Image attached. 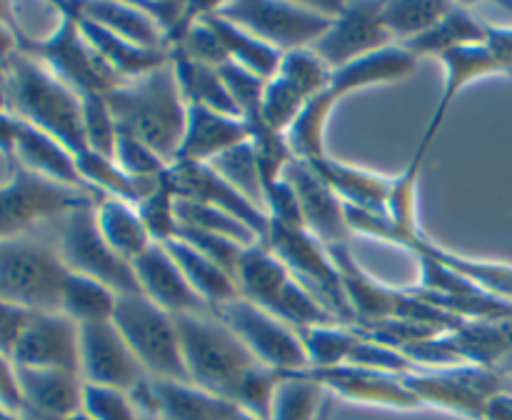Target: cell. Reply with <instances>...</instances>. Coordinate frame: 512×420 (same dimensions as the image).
Listing matches in <instances>:
<instances>
[{
  "mask_svg": "<svg viewBox=\"0 0 512 420\" xmlns=\"http://www.w3.org/2000/svg\"><path fill=\"white\" fill-rule=\"evenodd\" d=\"M105 103L120 133L135 135L165 163H175L188 123V103L175 80L173 63L135 80H123L105 93Z\"/></svg>",
  "mask_w": 512,
  "mask_h": 420,
  "instance_id": "cell-1",
  "label": "cell"
},
{
  "mask_svg": "<svg viewBox=\"0 0 512 420\" xmlns=\"http://www.w3.org/2000/svg\"><path fill=\"white\" fill-rule=\"evenodd\" d=\"M5 110L48 133L73 155L88 148L80 95L55 78L43 63L20 50L5 65Z\"/></svg>",
  "mask_w": 512,
  "mask_h": 420,
  "instance_id": "cell-2",
  "label": "cell"
},
{
  "mask_svg": "<svg viewBox=\"0 0 512 420\" xmlns=\"http://www.w3.org/2000/svg\"><path fill=\"white\" fill-rule=\"evenodd\" d=\"M173 318L190 383L235 405L240 385L258 365V360L213 313L173 315Z\"/></svg>",
  "mask_w": 512,
  "mask_h": 420,
  "instance_id": "cell-3",
  "label": "cell"
},
{
  "mask_svg": "<svg viewBox=\"0 0 512 420\" xmlns=\"http://www.w3.org/2000/svg\"><path fill=\"white\" fill-rule=\"evenodd\" d=\"M53 8L60 20L48 38H30L18 25L15 40H18L20 53L43 63L55 78L63 80L78 95H105L115 85L123 83L85 40L75 3H58Z\"/></svg>",
  "mask_w": 512,
  "mask_h": 420,
  "instance_id": "cell-4",
  "label": "cell"
},
{
  "mask_svg": "<svg viewBox=\"0 0 512 420\" xmlns=\"http://www.w3.org/2000/svg\"><path fill=\"white\" fill-rule=\"evenodd\" d=\"M113 323L148 378L190 383L173 315L143 293H128L118 295Z\"/></svg>",
  "mask_w": 512,
  "mask_h": 420,
  "instance_id": "cell-5",
  "label": "cell"
},
{
  "mask_svg": "<svg viewBox=\"0 0 512 420\" xmlns=\"http://www.w3.org/2000/svg\"><path fill=\"white\" fill-rule=\"evenodd\" d=\"M70 270L60 253L28 240L0 243V300L30 313H60Z\"/></svg>",
  "mask_w": 512,
  "mask_h": 420,
  "instance_id": "cell-6",
  "label": "cell"
},
{
  "mask_svg": "<svg viewBox=\"0 0 512 420\" xmlns=\"http://www.w3.org/2000/svg\"><path fill=\"white\" fill-rule=\"evenodd\" d=\"M213 8L215 13L253 33L270 48L290 53V50L313 48L333 23L338 5L313 8V5L275 3V0H235Z\"/></svg>",
  "mask_w": 512,
  "mask_h": 420,
  "instance_id": "cell-7",
  "label": "cell"
},
{
  "mask_svg": "<svg viewBox=\"0 0 512 420\" xmlns=\"http://www.w3.org/2000/svg\"><path fill=\"white\" fill-rule=\"evenodd\" d=\"M263 245L335 315L338 323L358 325V318L345 295L338 265L330 250L315 235H310L305 228L270 223Z\"/></svg>",
  "mask_w": 512,
  "mask_h": 420,
  "instance_id": "cell-8",
  "label": "cell"
},
{
  "mask_svg": "<svg viewBox=\"0 0 512 420\" xmlns=\"http://www.w3.org/2000/svg\"><path fill=\"white\" fill-rule=\"evenodd\" d=\"M10 170V180L0 185V243L18 240L43 220L63 218L80 205L98 203L95 195L55 183L18 163H10Z\"/></svg>",
  "mask_w": 512,
  "mask_h": 420,
  "instance_id": "cell-9",
  "label": "cell"
},
{
  "mask_svg": "<svg viewBox=\"0 0 512 420\" xmlns=\"http://www.w3.org/2000/svg\"><path fill=\"white\" fill-rule=\"evenodd\" d=\"M213 315L238 335L240 343L253 353L258 363L283 375L308 368V355H305L298 330L255 305L253 300L238 295V298L215 305Z\"/></svg>",
  "mask_w": 512,
  "mask_h": 420,
  "instance_id": "cell-10",
  "label": "cell"
},
{
  "mask_svg": "<svg viewBox=\"0 0 512 420\" xmlns=\"http://www.w3.org/2000/svg\"><path fill=\"white\" fill-rule=\"evenodd\" d=\"M58 253L70 273L100 280L118 295L140 293L133 265L120 258L100 233L98 218H95V203L80 205V208L63 215Z\"/></svg>",
  "mask_w": 512,
  "mask_h": 420,
  "instance_id": "cell-11",
  "label": "cell"
},
{
  "mask_svg": "<svg viewBox=\"0 0 512 420\" xmlns=\"http://www.w3.org/2000/svg\"><path fill=\"white\" fill-rule=\"evenodd\" d=\"M80 378L83 383L135 393L148 380V373L113 320L80 325Z\"/></svg>",
  "mask_w": 512,
  "mask_h": 420,
  "instance_id": "cell-12",
  "label": "cell"
},
{
  "mask_svg": "<svg viewBox=\"0 0 512 420\" xmlns=\"http://www.w3.org/2000/svg\"><path fill=\"white\" fill-rule=\"evenodd\" d=\"M163 180L173 190L175 198L195 200V203L210 205L223 213L233 215L240 223L248 225L260 240L268 238L270 218L263 208L245 198L233 183L223 178L213 165L208 163H173L165 170Z\"/></svg>",
  "mask_w": 512,
  "mask_h": 420,
  "instance_id": "cell-13",
  "label": "cell"
},
{
  "mask_svg": "<svg viewBox=\"0 0 512 420\" xmlns=\"http://www.w3.org/2000/svg\"><path fill=\"white\" fill-rule=\"evenodd\" d=\"M383 3H340L323 38L313 45L315 53L333 70L363 55L395 45L380 18Z\"/></svg>",
  "mask_w": 512,
  "mask_h": 420,
  "instance_id": "cell-14",
  "label": "cell"
},
{
  "mask_svg": "<svg viewBox=\"0 0 512 420\" xmlns=\"http://www.w3.org/2000/svg\"><path fill=\"white\" fill-rule=\"evenodd\" d=\"M283 178L293 188L298 198L303 225L310 235L320 240L325 248L335 245H350L355 233L348 225L345 203L333 193L328 183L318 175V170L308 160L293 158L283 170Z\"/></svg>",
  "mask_w": 512,
  "mask_h": 420,
  "instance_id": "cell-15",
  "label": "cell"
},
{
  "mask_svg": "<svg viewBox=\"0 0 512 420\" xmlns=\"http://www.w3.org/2000/svg\"><path fill=\"white\" fill-rule=\"evenodd\" d=\"M10 363L15 368L68 370L80 375V325L65 313H33Z\"/></svg>",
  "mask_w": 512,
  "mask_h": 420,
  "instance_id": "cell-16",
  "label": "cell"
},
{
  "mask_svg": "<svg viewBox=\"0 0 512 420\" xmlns=\"http://www.w3.org/2000/svg\"><path fill=\"white\" fill-rule=\"evenodd\" d=\"M133 273L138 278L140 293L153 300L158 308L170 315L213 313L210 305L200 298L178 268L168 250L160 243H153L143 255L133 260Z\"/></svg>",
  "mask_w": 512,
  "mask_h": 420,
  "instance_id": "cell-17",
  "label": "cell"
},
{
  "mask_svg": "<svg viewBox=\"0 0 512 420\" xmlns=\"http://www.w3.org/2000/svg\"><path fill=\"white\" fill-rule=\"evenodd\" d=\"M15 380L23 398V420H63L83 408V378L78 373L15 368Z\"/></svg>",
  "mask_w": 512,
  "mask_h": 420,
  "instance_id": "cell-18",
  "label": "cell"
},
{
  "mask_svg": "<svg viewBox=\"0 0 512 420\" xmlns=\"http://www.w3.org/2000/svg\"><path fill=\"white\" fill-rule=\"evenodd\" d=\"M323 388H333L338 395L360 400V403L390 405V408H415L420 400L405 388L403 378L383 370L358 368V365H338V368H305L300 370Z\"/></svg>",
  "mask_w": 512,
  "mask_h": 420,
  "instance_id": "cell-19",
  "label": "cell"
},
{
  "mask_svg": "<svg viewBox=\"0 0 512 420\" xmlns=\"http://www.w3.org/2000/svg\"><path fill=\"white\" fill-rule=\"evenodd\" d=\"M248 140L250 130L243 118L188 105V123L175 163H213L215 158Z\"/></svg>",
  "mask_w": 512,
  "mask_h": 420,
  "instance_id": "cell-20",
  "label": "cell"
},
{
  "mask_svg": "<svg viewBox=\"0 0 512 420\" xmlns=\"http://www.w3.org/2000/svg\"><path fill=\"white\" fill-rule=\"evenodd\" d=\"M310 165L333 188V193L343 200L345 208L385 218L390 190H393V178H385V175L340 163V160L328 158V155L320 160H310Z\"/></svg>",
  "mask_w": 512,
  "mask_h": 420,
  "instance_id": "cell-21",
  "label": "cell"
},
{
  "mask_svg": "<svg viewBox=\"0 0 512 420\" xmlns=\"http://www.w3.org/2000/svg\"><path fill=\"white\" fill-rule=\"evenodd\" d=\"M418 68V58L410 53L403 45H388L383 50L363 55V58L353 60V63L343 65V68L333 70V80H330L328 90L335 100H343L345 95L355 93V90L373 88V85L395 83Z\"/></svg>",
  "mask_w": 512,
  "mask_h": 420,
  "instance_id": "cell-22",
  "label": "cell"
},
{
  "mask_svg": "<svg viewBox=\"0 0 512 420\" xmlns=\"http://www.w3.org/2000/svg\"><path fill=\"white\" fill-rule=\"evenodd\" d=\"M13 163L23 165V168L33 170V173L38 175H45V178L55 180V183L70 185V188H78L95 195L93 190L83 183V178H80L78 165H75V155L70 153L63 143L50 138L43 130L23 123V120H20L18 140H15ZM95 198L103 200L100 195H95Z\"/></svg>",
  "mask_w": 512,
  "mask_h": 420,
  "instance_id": "cell-23",
  "label": "cell"
},
{
  "mask_svg": "<svg viewBox=\"0 0 512 420\" xmlns=\"http://www.w3.org/2000/svg\"><path fill=\"white\" fill-rule=\"evenodd\" d=\"M293 280L295 275L263 243L245 248L238 273H235V285H238L240 295L273 313L275 318H278L280 305H283Z\"/></svg>",
  "mask_w": 512,
  "mask_h": 420,
  "instance_id": "cell-24",
  "label": "cell"
},
{
  "mask_svg": "<svg viewBox=\"0 0 512 420\" xmlns=\"http://www.w3.org/2000/svg\"><path fill=\"white\" fill-rule=\"evenodd\" d=\"M153 415L158 420H228L238 405L195 388L193 383L148 380Z\"/></svg>",
  "mask_w": 512,
  "mask_h": 420,
  "instance_id": "cell-25",
  "label": "cell"
},
{
  "mask_svg": "<svg viewBox=\"0 0 512 420\" xmlns=\"http://www.w3.org/2000/svg\"><path fill=\"white\" fill-rule=\"evenodd\" d=\"M440 60H443L445 65V88H443V95H440L438 108H435L433 113V120H430L428 130H425L423 135V138L430 140V143H433L435 133H438L440 125H443L453 100L458 98V95L463 93L473 80L500 73L498 60L493 58V53H490V48L485 43L460 45V48H453L448 50V53L440 55Z\"/></svg>",
  "mask_w": 512,
  "mask_h": 420,
  "instance_id": "cell-26",
  "label": "cell"
},
{
  "mask_svg": "<svg viewBox=\"0 0 512 420\" xmlns=\"http://www.w3.org/2000/svg\"><path fill=\"white\" fill-rule=\"evenodd\" d=\"M78 13V8H75ZM80 30H83L85 40L93 45L95 53L108 63V68L118 75L120 80H135L140 75H148L153 70L163 68L165 63H170L168 50H148L140 48V45L130 43V40L120 38V35L110 33V30L100 28L93 20L83 18L78 13Z\"/></svg>",
  "mask_w": 512,
  "mask_h": 420,
  "instance_id": "cell-27",
  "label": "cell"
},
{
  "mask_svg": "<svg viewBox=\"0 0 512 420\" xmlns=\"http://www.w3.org/2000/svg\"><path fill=\"white\" fill-rule=\"evenodd\" d=\"M200 18H203L205 25L213 30L218 43L223 45L225 55L230 58V63L250 70V73L258 75V78L263 80H270L278 73L280 60H283V53H280V50L270 48L268 43L255 38L253 33H248V30H243L240 25L225 20L223 15L215 13L213 5H203Z\"/></svg>",
  "mask_w": 512,
  "mask_h": 420,
  "instance_id": "cell-28",
  "label": "cell"
},
{
  "mask_svg": "<svg viewBox=\"0 0 512 420\" xmlns=\"http://www.w3.org/2000/svg\"><path fill=\"white\" fill-rule=\"evenodd\" d=\"M78 13L83 18L93 20L100 28L110 30V33L120 35V38L130 40V43L140 45L148 50H168L165 48V38L153 23L148 13L140 8V3H75Z\"/></svg>",
  "mask_w": 512,
  "mask_h": 420,
  "instance_id": "cell-29",
  "label": "cell"
},
{
  "mask_svg": "<svg viewBox=\"0 0 512 420\" xmlns=\"http://www.w3.org/2000/svg\"><path fill=\"white\" fill-rule=\"evenodd\" d=\"M170 63H173L175 80H178L185 103L240 118L238 105L230 98L228 88H225L218 70L210 68V65L198 63V60L178 53V50H170Z\"/></svg>",
  "mask_w": 512,
  "mask_h": 420,
  "instance_id": "cell-30",
  "label": "cell"
},
{
  "mask_svg": "<svg viewBox=\"0 0 512 420\" xmlns=\"http://www.w3.org/2000/svg\"><path fill=\"white\" fill-rule=\"evenodd\" d=\"M170 253V258L178 263V268L183 270V275L188 278V283L193 285L195 293L210 305V310L215 305L225 303V300L238 298L240 290L235 285V280L225 273L220 265H215L208 255H203L200 250H195L193 245H188L185 240L175 238L168 243H160Z\"/></svg>",
  "mask_w": 512,
  "mask_h": 420,
  "instance_id": "cell-31",
  "label": "cell"
},
{
  "mask_svg": "<svg viewBox=\"0 0 512 420\" xmlns=\"http://www.w3.org/2000/svg\"><path fill=\"white\" fill-rule=\"evenodd\" d=\"M95 218H98V228L103 233V238L108 240L110 248L120 255L123 260H128L133 265V260L138 255H143L145 250L153 245L148 230H145L143 220H140L138 210L133 203L120 198H103L95 203Z\"/></svg>",
  "mask_w": 512,
  "mask_h": 420,
  "instance_id": "cell-32",
  "label": "cell"
},
{
  "mask_svg": "<svg viewBox=\"0 0 512 420\" xmlns=\"http://www.w3.org/2000/svg\"><path fill=\"white\" fill-rule=\"evenodd\" d=\"M488 38V25L480 23L475 15H470L463 5L450 3L443 18L428 30V33L418 35L415 40L405 43L415 58H428V55H443L448 50L460 48V45H478L485 43Z\"/></svg>",
  "mask_w": 512,
  "mask_h": 420,
  "instance_id": "cell-33",
  "label": "cell"
},
{
  "mask_svg": "<svg viewBox=\"0 0 512 420\" xmlns=\"http://www.w3.org/2000/svg\"><path fill=\"white\" fill-rule=\"evenodd\" d=\"M115 305H118V293L108 288L100 280L88 278V275L68 273L63 285V300H60V313L68 315L78 325L85 323H103L113 320Z\"/></svg>",
  "mask_w": 512,
  "mask_h": 420,
  "instance_id": "cell-34",
  "label": "cell"
},
{
  "mask_svg": "<svg viewBox=\"0 0 512 420\" xmlns=\"http://www.w3.org/2000/svg\"><path fill=\"white\" fill-rule=\"evenodd\" d=\"M335 105H338V100L330 95V90H323V93L305 103V108L300 110L293 125L285 130V140H288L295 158L310 163V160H320L328 155L325 153V128H328L330 113H333Z\"/></svg>",
  "mask_w": 512,
  "mask_h": 420,
  "instance_id": "cell-35",
  "label": "cell"
},
{
  "mask_svg": "<svg viewBox=\"0 0 512 420\" xmlns=\"http://www.w3.org/2000/svg\"><path fill=\"white\" fill-rule=\"evenodd\" d=\"M448 5L450 3H440V0H393V3H383L380 18L393 43L405 45L418 35L428 33L443 18Z\"/></svg>",
  "mask_w": 512,
  "mask_h": 420,
  "instance_id": "cell-36",
  "label": "cell"
},
{
  "mask_svg": "<svg viewBox=\"0 0 512 420\" xmlns=\"http://www.w3.org/2000/svg\"><path fill=\"white\" fill-rule=\"evenodd\" d=\"M323 400V385L308 375H283L270 403V420H315Z\"/></svg>",
  "mask_w": 512,
  "mask_h": 420,
  "instance_id": "cell-37",
  "label": "cell"
},
{
  "mask_svg": "<svg viewBox=\"0 0 512 420\" xmlns=\"http://www.w3.org/2000/svg\"><path fill=\"white\" fill-rule=\"evenodd\" d=\"M175 215H178V225H183V228L223 235V238L235 240V243L245 245V248L263 243V240H260L248 225L240 223L238 218H233V215L223 213V210L218 208H210V205L195 203V200L175 198Z\"/></svg>",
  "mask_w": 512,
  "mask_h": 420,
  "instance_id": "cell-38",
  "label": "cell"
},
{
  "mask_svg": "<svg viewBox=\"0 0 512 420\" xmlns=\"http://www.w3.org/2000/svg\"><path fill=\"white\" fill-rule=\"evenodd\" d=\"M298 335L303 340L305 355H308V368L315 370L345 365L360 340V335L338 328V325H315V328L298 330Z\"/></svg>",
  "mask_w": 512,
  "mask_h": 420,
  "instance_id": "cell-39",
  "label": "cell"
},
{
  "mask_svg": "<svg viewBox=\"0 0 512 420\" xmlns=\"http://www.w3.org/2000/svg\"><path fill=\"white\" fill-rule=\"evenodd\" d=\"M275 75H280L293 88H298L305 100H313L315 95L328 90L330 80H333V68L313 48H300L283 53V60H280V68Z\"/></svg>",
  "mask_w": 512,
  "mask_h": 420,
  "instance_id": "cell-40",
  "label": "cell"
},
{
  "mask_svg": "<svg viewBox=\"0 0 512 420\" xmlns=\"http://www.w3.org/2000/svg\"><path fill=\"white\" fill-rule=\"evenodd\" d=\"M308 100L303 98L298 88L288 83L280 75H273L270 80H265L263 88V100H260V120L268 125L275 133H283L293 125V120L298 118L300 110L305 108Z\"/></svg>",
  "mask_w": 512,
  "mask_h": 420,
  "instance_id": "cell-41",
  "label": "cell"
},
{
  "mask_svg": "<svg viewBox=\"0 0 512 420\" xmlns=\"http://www.w3.org/2000/svg\"><path fill=\"white\" fill-rule=\"evenodd\" d=\"M208 165H213V168L218 170L228 183H233L245 198H250L258 208L265 210L263 183H260L258 160H255V150L253 145H250V140L238 145V148L228 150V153H223L220 158H215L213 163Z\"/></svg>",
  "mask_w": 512,
  "mask_h": 420,
  "instance_id": "cell-42",
  "label": "cell"
},
{
  "mask_svg": "<svg viewBox=\"0 0 512 420\" xmlns=\"http://www.w3.org/2000/svg\"><path fill=\"white\" fill-rule=\"evenodd\" d=\"M140 220L153 243H168L178 238V215H175V195L163 178L145 198L135 203Z\"/></svg>",
  "mask_w": 512,
  "mask_h": 420,
  "instance_id": "cell-43",
  "label": "cell"
},
{
  "mask_svg": "<svg viewBox=\"0 0 512 420\" xmlns=\"http://www.w3.org/2000/svg\"><path fill=\"white\" fill-rule=\"evenodd\" d=\"M80 105H83L85 145L105 158H113L115 143H118V125L105 103V95H80Z\"/></svg>",
  "mask_w": 512,
  "mask_h": 420,
  "instance_id": "cell-44",
  "label": "cell"
},
{
  "mask_svg": "<svg viewBox=\"0 0 512 420\" xmlns=\"http://www.w3.org/2000/svg\"><path fill=\"white\" fill-rule=\"evenodd\" d=\"M113 160L118 163V168L128 175V178L140 180V183H153V180H160L165 175V170H168V163H165L158 153H153L148 145L140 143L135 135L120 133V130H118V143H115Z\"/></svg>",
  "mask_w": 512,
  "mask_h": 420,
  "instance_id": "cell-45",
  "label": "cell"
},
{
  "mask_svg": "<svg viewBox=\"0 0 512 420\" xmlns=\"http://www.w3.org/2000/svg\"><path fill=\"white\" fill-rule=\"evenodd\" d=\"M83 410L93 420H143L128 393L103 385L83 383Z\"/></svg>",
  "mask_w": 512,
  "mask_h": 420,
  "instance_id": "cell-46",
  "label": "cell"
},
{
  "mask_svg": "<svg viewBox=\"0 0 512 420\" xmlns=\"http://www.w3.org/2000/svg\"><path fill=\"white\" fill-rule=\"evenodd\" d=\"M220 78H223L225 88H228L230 98L238 105L240 118L253 120L260 118V100H263V88L265 80L253 75L250 70L240 68V65L228 63L218 70Z\"/></svg>",
  "mask_w": 512,
  "mask_h": 420,
  "instance_id": "cell-47",
  "label": "cell"
},
{
  "mask_svg": "<svg viewBox=\"0 0 512 420\" xmlns=\"http://www.w3.org/2000/svg\"><path fill=\"white\" fill-rule=\"evenodd\" d=\"M178 238L185 240L188 245H193V248L200 250L203 255H208L215 265H220V268H223L225 273L235 280L238 265L245 255V245L235 243V240H230V238H223V235L183 228V225H178Z\"/></svg>",
  "mask_w": 512,
  "mask_h": 420,
  "instance_id": "cell-48",
  "label": "cell"
},
{
  "mask_svg": "<svg viewBox=\"0 0 512 420\" xmlns=\"http://www.w3.org/2000/svg\"><path fill=\"white\" fill-rule=\"evenodd\" d=\"M30 315H33L30 310H23L18 308V305L0 300V355H3V358L10 360L20 335H23L25 325H28Z\"/></svg>",
  "mask_w": 512,
  "mask_h": 420,
  "instance_id": "cell-49",
  "label": "cell"
},
{
  "mask_svg": "<svg viewBox=\"0 0 512 420\" xmlns=\"http://www.w3.org/2000/svg\"><path fill=\"white\" fill-rule=\"evenodd\" d=\"M18 20L13 18V8L0 3V65H8L10 58L18 53V40H15Z\"/></svg>",
  "mask_w": 512,
  "mask_h": 420,
  "instance_id": "cell-50",
  "label": "cell"
},
{
  "mask_svg": "<svg viewBox=\"0 0 512 420\" xmlns=\"http://www.w3.org/2000/svg\"><path fill=\"white\" fill-rule=\"evenodd\" d=\"M0 405L15 410V413L23 410V398H20L18 380H15V368L3 355H0Z\"/></svg>",
  "mask_w": 512,
  "mask_h": 420,
  "instance_id": "cell-51",
  "label": "cell"
},
{
  "mask_svg": "<svg viewBox=\"0 0 512 420\" xmlns=\"http://www.w3.org/2000/svg\"><path fill=\"white\" fill-rule=\"evenodd\" d=\"M20 118H15L10 110L0 108V153L13 163L15 158V140H18Z\"/></svg>",
  "mask_w": 512,
  "mask_h": 420,
  "instance_id": "cell-52",
  "label": "cell"
},
{
  "mask_svg": "<svg viewBox=\"0 0 512 420\" xmlns=\"http://www.w3.org/2000/svg\"><path fill=\"white\" fill-rule=\"evenodd\" d=\"M0 420H23V415L15 413V410H10V408H3V405H0Z\"/></svg>",
  "mask_w": 512,
  "mask_h": 420,
  "instance_id": "cell-53",
  "label": "cell"
},
{
  "mask_svg": "<svg viewBox=\"0 0 512 420\" xmlns=\"http://www.w3.org/2000/svg\"><path fill=\"white\" fill-rule=\"evenodd\" d=\"M228 420H258V418H255V415H250V413H245V410L235 408L233 413H230Z\"/></svg>",
  "mask_w": 512,
  "mask_h": 420,
  "instance_id": "cell-54",
  "label": "cell"
},
{
  "mask_svg": "<svg viewBox=\"0 0 512 420\" xmlns=\"http://www.w3.org/2000/svg\"><path fill=\"white\" fill-rule=\"evenodd\" d=\"M0 108H5V68L0 65Z\"/></svg>",
  "mask_w": 512,
  "mask_h": 420,
  "instance_id": "cell-55",
  "label": "cell"
},
{
  "mask_svg": "<svg viewBox=\"0 0 512 420\" xmlns=\"http://www.w3.org/2000/svg\"><path fill=\"white\" fill-rule=\"evenodd\" d=\"M63 420H93V418H90V415L85 413L83 408H80V410H75L73 415H68V418H63Z\"/></svg>",
  "mask_w": 512,
  "mask_h": 420,
  "instance_id": "cell-56",
  "label": "cell"
},
{
  "mask_svg": "<svg viewBox=\"0 0 512 420\" xmlns=\"http://www.w3.org/2000/svg\"><path fill=\"white\" fill-rule=\"evenodd\" d=\"M143 420H155V418H150V415H143Z\"/></svg>",
  "mask_w": 512,
  "mask_h": 420,
  "instance_id": "cell-57",
  "label": "cell"
}]
</instances>
